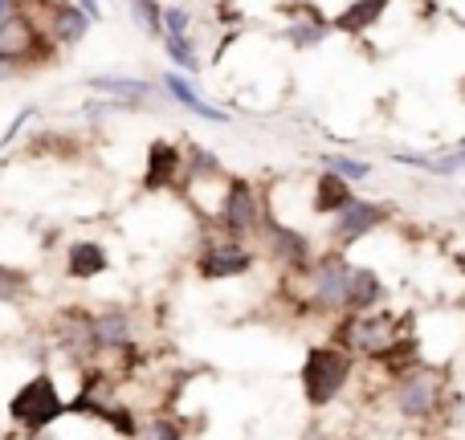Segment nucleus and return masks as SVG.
I'll return each mask as SVG.
<instances>
[{"label":"nucleus","mask_w":465,"mask_h":440,"mask_svg":"<svg viewBox=\"0 0 465 440\" xmlns=\"http://www.w3.org/2000/svg\"><path fill=\"white\" fill-rule=\"evenodd\" d=\"M347 281H351V257L322 245L319 257L294 278H282L298 318H331L347 314Z\"/></svg>","instance_id":"f257e3e1"},{"label":"nucleus","mask_w":465,"mask_h":440,"mask_svg":"<svg viewBox=\"0 0 465 440\" xmlns=\"http://www.w3.org/2000/svg\"><path fill=\"white\" fill-rule=\"evenodd\" d=\"M417 330V310H363V314H339L331 322V343H339L355 363L360 359H376L388 343H396L401 335Z\"/></svg>","instance_id":"f03ea898"},{"label":"nucleus","mask_w":465,"mask_h":440,"mask_svg":"<svg viewBox=\"0 0 465 440\" xmlns=\"http://www.w3.org/2000/svg\"><path fill=\"white\" fill-rule=\"evenodd\" d=\"M351 376H355V359L339 343L327 338V343L306 347L302 367H298V387H302V400L311 408H331L347 392Z\"/></svg>","instance_id":"7ed1b4c3"},{"label":"nucleus","mask_w":465,"mask_h":440,"mask_svg":"<svg viewBox=\"0 0 465 440\" xmlns=\"http://www.w3.org/2000/svg\"><path fill=\"white\" fill-rule=\"evenodd\" d=\"M65 412V396L57 387L54 371H33L29 379H21L13 396H8V420L13 428H21L25 436H45Z\"/></svg>","instance_id":"20e7f679"},{"label":"nucleus","mask_w":465,"mask_h":440,"mask_svg":"<svg viewBox=\"0 0 465 440\" xmlns=\"http://www.w3.org/2000/svg\"><path fill=\"white\" fill-rule=\"evenodd\" d=\"M257 253L282 273V278H294L302 273L306 265L319 257V240L294 220H282L278 212L265 204V217H262V229H257Z\"/></svg>","instance_id":"39448f33"},{"label":"nucleus","mask_w":465,"mask_h":440,"mask_svg":"<svg viewBox=\"0 0 465 440\" xmlns=\"http://www.w3.org/2000/svg\"><path fill=\"white\" fill-rule=\"evenodd\" d=\"M262 217H265V192L249 176H232L229 171L225 188L217 196V209L209 212L213 232L232 237V240H257Z\"/></svg>","instance_id":"423d86ee"},{"label":"nucleus","mask_w":465,"mask_h":440,"mask_svg":"<svg viewBox=\"0 0 465 440\" xmlns=\"http://www.w3.org/2000/svg\"><path fill=\"white\" fill-rule=\"evenodd\" d=\"M62 49L54 45V37L45 33V24L29 13H13L5 24H0V62L13 65L16 78L29 70H41V65H54Z\"/></svg>","instance_id":"0eeeda50"},{"label":"nucleus","mask_w":465,"mask_h":440,"mask_svg":"<svg viewBox=\"0 0 465 440\" xmlns=\"http://www.w3.org/2000/svg\"><path fill=\"white\" fill-rule=\"evenodd\" d=\"M262 265V253H257L253 240H232V237H213L201 240V249L193 253V273L201 281H241Z\"/></svg>","instance_id":"6e6552de"},{"label":"nucleus","mask_w":465,"mask_h":440,"mask_svg":"<svg viewBox=\"0 0 465 440\" xmlns=\"http://www.w3.org/2000/svg\"><path fill=\"white\" fill-rule=\"evenodd\" d=\"M441 396H445V371L433 367V363H417L412 371L392 379L388 400H392V412L401 420L420 425V420H433L441 412Z\"/></svg>","instance_id":"1a4fd4ad"},{"label":"nucleus","mask_w":465,"mask_h":440,"mask_svg":"<svg viewBox=\"0 0 465 440\" xmlns=\"http://www.w3.org/2000/svg\"><path fill=\"white\" fill-rule=\"evenodd\" d=\"M392 217H396L392 204L368 200V196H355V200L347 204L339 217L327 220V249H335V253H351L360 240L376 237V232L384 229Z\"/></svg>","instance_id":"9d476101"},{"label":"nucleus","mask_w":465,"mask_h":440,"mask_svg":"<svg viewBox=\"0 0 465 440\" xmlns=\"http://www.w3.org/2000/svg\"><path fill=\"white\" fill-rule=\"evenodd\" d=\"M86 335L94 355L127 351L139 338V314L131 306H103V310H86Z\"/></svg>","instance_id":"9b49d317"},{"label":"nucleus","mask_w":465,"mask_h":440,"mask_svg":"<svg viewBox=\"0 0 465 440\" xmlns=\"http://www.w3.org/2000/svg\"><path fill=\"white\" fill-rule=\"evenodd\" d=\"M180 180H184V143H176V139H152L143 152L139 188L147 196H163V192H180Z\"/></svg>","instance_id":"f8f14e48"},{"label":"nucleus","mask_w":465,"mask_h":440,"mask_svg":"<svg viewBox=\"0 0 465 440\" xmlns=\"http://www.w3.org/2000/svg\"><path fill=\"white\" fill-rule=\"evenodd\" d=\"M86 90H94L98 98H111V103L131 106V111H143V106H152V98L163 94L155 82L135 78V73H90Z\"/></svg>","instance_id":"ddd939ff"},{"label":"nucleus","mask_w":465,"mask_h":440,"mask_svg":"<svg viewBox=\"0 0 465 440\" xmlns=\"http://www.w3.org/2000/svg\"><path fill=\"white\" fill-rule=\"evenodd\" d=\"M111 273V249L98 237H78L62 253V278L65 281H98Z\"/></svg>","instance_id":"4468645a"},{"label":"nucleus","mask_w":465,"mask_h":440,"mask_svg":"<svg viewBox=\"0 0 465 440\" xmlns=\"http://www.w3.org/2000/svg\"><path fill=\"white\" fill-rule=\"evenodd\" d=\"M160 90H163V98H168V103H176L180 111L196 114V119L217 122V127H225V122H229V111L213 106L209 98H204L201 90H196V82L188 78V73H180V70H163V73H160Z\"/></svg>","instance_id":"2eb2a0df"},{"label":"nucleus","mask_w":465,"mask_h":440,"mask_svg":"<svg viewBox=\"0 0 465 440\" xmlns=\"http://www.w3.org/2000/svg\"><path fill=\"white\" fill-rule=\"evenodd\" d=\"M392 289H388L384 273L376 265L351 261V281H347V314H363V310H380L388 306Z\"/></svg>","instance_id":"dca6fc26"},{"label":"nucleus","mask_w":465,"mask_h":440,"mask_svg":"<svg viewBox=\"0 0 465 440\" xmlns=\"http://www.w3.org/2000/svg\"><path fill=\"white\" fill-rule=\"evenodd\" d=\"M45 33L54 37V45L57 49H74V45H82L86 41V33H90V16L82 13L74 0H49V8H45Z\"/></svg>","instance_id":"f3484780"},{"label":"nucleus","mask_w":465,"mask_h":440,"mask_svg":"<svg viewBox=\"0 0 465 440\" xmlns=\"http://www.w3.org/2000/svg\"><path fill=\"white\" fill-rule=\"evenodd\" d=\"M392 0H347L339 13H331V33L339 37H368L376 24H384Z\"/></svg>","instance_id":"a211bd4d"},{"label":"nucleus","mask_w":465,"mask_h":440,"mask_svg":"<svg viewBox=\"0 0 465 440\" xmlns=\"http://www.w3.org/2000/svg\"><path fill=\"white\" fill-rule=\"evenodd\" d=\"M355 196H360V192H355V184L331 176V171H319V176H314V184H311L306 212H311V217H319V220H331V217H339V212H343Z\"/></svg>","instance_id":"6ab92c4d"},{"label":"nucleus","mask_w":465,"mask_h":440,"mask_svg":"<svg viewBox=\"0 0 465 440\" xmlns=\"http://www.w3.org/2000/svg\"><path fill=\"white\" fill-rule=\"evenodd\" d=\"M319 160V168L322 171H331V176H339V180H347V184H368L371 180V163L368 160H360V155H347V152H319L314 155Z\"/></svg>","instance_id":"aec40b11"},{"label":"nucleus","mask_w":465,"mask_h":440,"mask_svg":"<svg viewBox=\"0 0 465 440\" xmlns=\"http://www.w3.org/2000/svg\"><path fill=\"white\" fill-rule=\"evenodd\" d=\"M160 45H163V54H168L172 70L188 73V78H196V73H201V54H196L193 33H163Z\"/></svg>","instance_id":"412c9836"},{"label":"nucleus","mask_w":465,"mask_h":440,"mask_svg":"<svg viewBox=\"0 0 465 440\" xmlns=\"http://www.w3.org/2000/svg\"><path fill=\"white\" fill-rule=\"evenodd\" d=\"M33 294V278L21 265L0 261V306H21Z\"/></svg>","instance_id":"4be33fe9"},{"label":"nucleus","mask_w":465,"mask_h":440,"mask_svg":"<svg viewBox=\"0 0 465 440\" xmlns=\"http://www.w3.org/2000/svg\"><path fill=\"white\" fill-rule=\"evenodd\" d=\"M127 13H131V24L139 33L160 41L163 37V5L160 0H127Z\"/></svg>","instance_id":"5701e85b"},{"label":"nucleus","mask_w":465,"mask_h":440,"mask_svg":"<svg viewBox=\"0 0 465 440\" xmlns=\"http://www.w3.org/2000/svg\"><path fill=\"white\" fill-rule=\"evenodd\" d=\"M135 440H184V425H180L176 416H163V412H155V416L139 420Z\"/></svg>","instance_id":"b1692460"},{"label":"nucleus","mask_w":465,"mask_h":440,"mask_svg":"<svg viewBox=\"0 0 465 440\" xmlns=\"http://www.w3.org/2000/svg\"><path fill=\"white\" fill-rule=\"evenodd\" d=\"M103 425H111L114 433H119L123 440H135V433H139V416L127 408V404H106V412H103Z\"/></svg>","instance_id":"393cba45"},{"label":"nucleus","mask_w":465,"mask_h":440,"mask_svg":"<svg viewBox=\"0 0 465 440\" xmlns=\"http://www.w3.org/2000/svg\"><path fill=\"white\" fill-rule=\"evenodd\" d=\"M196 16L188 5H163V33H193Z\"/></svg>","instance_id":"a878e982"},{"label":"nucleus","mask_w":465,"mask_h":440,"mask_svg":"<svg viewBox=\"0 0 465 440\" xmlns=\"http://www.w3.org/2000/svg\"><path fill=\"white\" fill-rule=\"evenodd\" d=\"M33 119H37V106H21V111L13 114V122H8V127H5V135H0V147H8V143H13V139L21 135V131L29 127Z\"/></svg>","instance_id":"bb28decb"},{"label":"nucleus","mask_w":465,"mask_h":440,"mask_svg":"<svg viewBox=\"0 0 465 440\" xmlns=\"http://www.w3.org/2000/svg\"><path fill=\"white\" fill-rule=\"evenodd\" d=\"M74 5H78L82 13H86V16H90V21H94V24L103 21V0H74Z\"/></svg>","instance_id":"cd10ccee"},{"label":"nucleus","mask_w":465,"mask_h":440,"mask_svg":"<svg viewBox=\"0 0 465 440\" xmlns=\"http://www.w3.org/2000/svg\"><path fill=\"white\" fill-rule=\"evenodd\" d=\"M8 16H13V0H0V24H5Z\"/></svg>","instance_id":"c85d7f7f"},{"label":"nucleus","mask_w":465,"mask_h":440,"mask_svg":"<svg viewBox=\"0 0 465 440\" xmlns=\"http://www.w3.org/2000/svg\"><path fill=\"white\" fill-rule=\"evenodd\" d=\"M453 310H458V314H461V318H465V289H461V294H458V298H453Z\"/></svg>","instance_id":"c756f323"},{"label":"nucleus","mask_w":465,"mask_h":440,"mask_svg":"<svg viewBox=\"0 0 465 440\" xmlns=\"http://www.w3.org/2000/svg\"><path fill=\"white\" fill-rule=\"evenodd\" d=\"M453 265H458V269L465 273V249H458V257H453Z\"/></svg>","instance_id":"7c9ffc66"}]
</instances>
